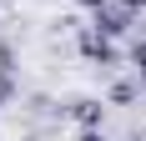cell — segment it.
I'll list each match as a JSON object with an SVG mask.
<instances>
[{
  "instance_id": "obj_1",
  "label": "cell",
  "mask_w": 146,
  "mask_h": 141,
  "mask_svg": "<svg viewBox=\"0 0 146 141\" xmlns=\"http://www.w3.org/2000/svg\"><path fill=\"white\" fill-rule=\"evenodd\" d=\"M91 15H96L91 25L101 30V35H111V41H116L121 30L131 25V15H136V10H126V5H116V10H111V5H101V10H91Z\"/></svg>"
},
{
  "instance_id": "obj_2",
  "label": "cell",
  "mask_w": 146,
  "mask_h": 141,
  "mask_svg": "<svg viewBox=\"0 0 146 141\" xmlns=\"http://www.w3.org/2000/svg\"><path fill=\"white\" fill-rule=\"evenodd\" d=\"M81 51H86L91 61H101V66H111V61H116V45H111V35H101L96 25L81 35Z\"/></svg>"
},
{
  "instance_id": "obj_3",
  "label": "cell",
  "mask_w": 146,
  "mask_h": 141,
  "mask_svg": "<svg viewBox=\"0 0 146 141\" xmlns=\"http://www.w3.org/2000/svg\"><path fill=\"white\" fill-rule=\"evenodd\" d=\"M71 116L81 121V131H86V126H101V121H106V106H101V101H76Z\"/></svg>"
},
{
  "instance_id": "obj_4",
  "label": "cell",
  "mask_w": 146,
  "mask_h": 141,
  "mask_svg": "<svg viewBox=\"0 0 146 141\" xmlns=\"http://www.w3.org/2000/svg\"><path fill=\"white\" fill-rule=\"evenodd\" d=\"M136 76H141V86H146V41L136 45Z\"/></svg>"
},
{
  "instance_id": "obj_5",
  "label": "cell",
  "mask_w": 146,
  "mask_h": 141,
  "mask_svg": "<svg viewBox=\"0 0 146 141\" xmlns=\"http://www.w3.org/2000/svg\"><path fill=\"white\" fill-rule=\"evenodd\" d=\"M10 96H15V81L5 76V70H0V101H10Z\"/></svg>"
},
{
  "instance_id": "obj_6",
  "label": "cell",
  "mask_w": 146,
  "mask_h": 141,
  "mask_svg": "<svg viewBox=\"0 0 146 141\" xmlns=\"http://www.w3.org/2000/svg\"><path fill=\"white\" fill-rule=\"evenodd\" d=\"M81 141H106V131H101V126H86V131H81Z\"/></svg>"
},
{
  "instance_id": "obj_7",
  "label": "cell",
  "mask_w": 146,
  "mask_h": 141,
  "mask_svg": "<svg viewBox=\"0 0 146 141\" xmlns=\"http://www.w3.org/2000/svg\"><path fill=\"white\" fill-rule=\"evenodd\" d=\"M76 5H81V10H101L106 0H76Z\"/></svg>"
},
{
  "instance_id": "obj_8",
  "label": "cell",
  "mask_w": 146,
  "mask_h": 141,
  "mask_svg": "<svg viewBox=\"0 0 146 141\" xmlns=\"http://www.w3.org/2000/svg\"><path fill=\"white\" fill-rule=\"evenodd\" d=\"M116 5H126V10H146V0H116Z\"/></svg>"
}]
</instances>
